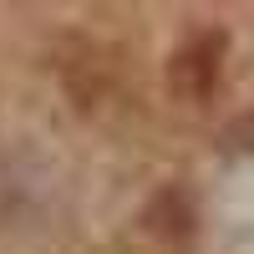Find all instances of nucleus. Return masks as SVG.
I'll return each mask as SVG.
<instances>
[{
  "label": "nucleus",
  "instance_id": "f257e3e1",
  "mask_svg": "<svg viewBox=\"0 0 254 254\" xmlns=\"http://www.w3.org/2000/svg\"><path fill=\"white\" fill-rule=\"evenodd\" d=\"M219 61H224V36H214V31L193 36L168 66V87L178 97H208L219 81Z\"/></svg>",
  "mask_w": 254,
  "mask_h": 254
}]
</instances>
